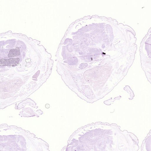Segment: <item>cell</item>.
Masks as SVG:
<instances>
[{"label":"cell","mask_w":151,"mask_h":151,"mask_svg":"<svg viewBox=\"0 0 151 151\" xmlns=\"http://www.w3.org/2000/svg\"><path fill=\"white\" fill-rule=\"evenodd\" d=\"M20 50L19 47H17L15 49H11L10 51L8 56L9 57L19 56L20 55Z\"/></svg>","instance_id":"2"},{"label":"cell","mask_w":151,"mask_h":151,"mask_svg":"<svg viewBox=\"0 0 151 151\" xmlns=\"http://www.w3.org/2000/svg\"><path fill=\"white\" fill-rule=\"evenodd\" d=\"M19 58H12L8 59H2L1 60V66H16L19 63Z\"/></svg>","instance_id":"1"}]
</instances>
